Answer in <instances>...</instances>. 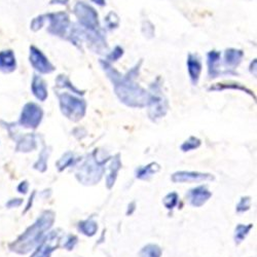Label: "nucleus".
Here are the masks:
<instances>
[{
  "label": "nucleus",
  "mask_w": 257,
  "mask_h": 257,
  "mask_svg": "<svg viewBox=\"0 0 257 257\" xmlns=\"http://www.w3.org/2000/svg\"><path fill=\"white\" fill-rule=\"evenodd\" d=\"M72 163H73V155L68 153V154L64 156L62 159H60V161L57 163V167L60 171H62L65 168H67L68 166H70Z\"/></svg>",
  "instance_id": "5701e85b"
},
{
  "label": "nucleus",
  "mask_w": 257,
  "mask_h": 257,
  "mask_svg": "<svg viewBox=\"0 0 257 257\" xmlns=\"http://www.w3.org/2000/svg\"><path fill=\"white\" fill-rule=\"evenodd\" d=\"M68 0H52V4H61V5H64V4H67Z\"/></svg>",
  "instance_id": "cd10ccee"
},
{
  "label": "nucleus",
  "mask_w": 257,
  "mask_h": 257,
  "mask_svg": "<svg viewBox=\"0 0 257 257\" xmlns=\"http://www.w3.org/2000/svg\"><path fill=\"white\" fill-rule=\"evenodd\" d=\"M252 228V224L245 225V224H239L237 227H235L234 230V241L237 244H240L244 241V239L247 237V234L249 233L250 229Z\"/></svg>",
  "instance_id": "a211bd4d"
},
{
  "label": "nucleus",
  "mask_w": 257,
  "mask_h": 257,
  "mask_svg": "<svg viewBox=\"0 0 257 257\" xmlns=\"http://www.w3.org/2000/svg\"><path fill=\"white\" fill-rule=\"evenodd\" d=\"M60 99V104H61V108L63 113L69 116L70 118L74 117L76 114L78 118L82 116L84 113V108L85 105L82 102V100H78L73 98L71 95L68 94H63L59 96Z\"/></svg>",
  "instance_id": "20e7f679"
},
{
  "label": "nucleus",
  "mask_w": 257,
  "mask_h": 257,
  "mask_svg": "<svg viewBox=\"0 0 257 257\" xmlns=\"http://www.w3.org/2000/svg\"><path fill=\"white\" fill-rule=\"evenodd\" d=\"M78 228L83 234L88 235V237H93L98 230V225H97V222L94 221L93 219H87L79 222Z\"/></svg>",
  "instance_id": "2eb2a0df"
},
{
  "label": "nucleus",
  "mask_w": 257,
  "mask_h": 257,
  "mask_svg": "<svg viewBox=\"0 0 257 257\" xmlns=\"http://www.w3.org/2000/svg\"><path fill=\"white\" fill-rule=\"evenodd\" d=\"M35 148H36V139H35V136L31 134L21 137L16 147L17 152H22V153L32 152Z\"/></svg>",
  "instance_id": "ddd939ff"
},
{
  "label": "nucleus",
  "mask_w": 257,
  "mask_h": 257,
  "mask_svg": "<svg viewBox=\"0 0 257 257\" xmlns=\"http://www.w3.org/2000/svg\"><path fill=\"white\" fill-rule=\"evenodd\" d=\"M120 168V161L119 159H114L111 163V166L109 168V173L106 177V182H107V187L111 188L115 182L116 176H117V172Z\"/></svg>",
  "instance_id": "dca6fc26"
},
{
  "label": "nucleus",
  "mask_w": 257,
  "mask_h": 257,
  "mask_svg": "<svg viewBox=\"0 0 257 257\" xmlns=\"http://www.w3.org/2000/svg\"><path fill=\"white\" fill-rule=\"evenodd\" d=\"M61 241V232L54 230L41 241L31 257H51L53 251L59 247Z\"/></svg>",
  "instance_id": "39448f33"
},
{
  "label": "nucleus",
  "mask_w": 257,
  "mask_h": 257,
  "mask_svg": "<svg viewBox=\"0 0 257 257\" xmlns=\"http://www.w3.org/2000/svg\"><path fill=\"white\" fill-rule=\"evenodd\" d=\"M200 144H201V141L198 138L190 137L187 141H185L182 144L181 149L183 152H189V151H192V149L198 148L200 146Z\"/></svg>",
  "instance_id": "412c9836"
},
{
  "label": "nucleus",
  "mask_w": 257,
  "mask_h": 257,
  "mask_svg": "<svg viewBox=\"0 0 257 257\" xmlns=\"http://www.w3.org/2000/svg\"><path fill=\"white\" fill-rule=\"evenodd\" d=\"M160 171V166L156 163H152L145 167H140L136 170V177L141 180H147L154 176Z\"/></svg>",
  "instance_id": "4468645a"
},
{
  "label": "nucleus",
  "mask_w": 257,
  "mask_h": 257,
  "mask_svg": "<svg viewBox=\"0 0 257 257\" xmlns=\"http://www.w3.org/2000/svg\"><path fill=\"white\" fill-rule=\"evenodd\" d=\"M77 243V238L75 235H69L68 239L66 240V243L64 244V247H65L67 250H72Z\"/></svg>",
  "instance_id": "393cba45"
},
{
  "label": "nucleus",
  "mask_w": 257,
  "mask_h": 257,
  "mask_svg": "<svg viewBox=\"0 0 257 257\" xmlns=\"http://www.w3.org/2000/svg\"><path fill=\"white\" fill-rule=\"evenodd\" d=\"M28 188H29V184L27 181L21 182L20 185L18 186V190H19V192H21V194H26V192L28 191Z\"/></svg>",
  "instance_id": "a878e982"
},
{
  "label": "nucleus",
  "mask_w": 257,
  "mask_h": 257,
  "mask_svg": "<svg viewBox=\"0 0 257 257\" xmlns=\"http://www.w3.org/2000/svg\"><path fill=\"white\" fill-rule=\"evenodd\" d=\"M164 206L168 209V210H172L174 209L177 204H178V195L176 192H171V194H168L164 200H163Z\"/></svg>",
  "instance_id": "aec40b11"
},
{
  "label": "nucleus",
  "mask_w": 257,
  "mask_h": 257,
  "mask_svg": "<svg viewBox=\"0 0 257 257\" xmlns=\"http://www.w3.org/2000/svg\"><path fill=\"white\" fill-rule=\"evenodd\" d=\"M188 73L192 83H197L200 77V73L202 70V64L197 55H189L187 60Z\"/></svg>",
  "instance_id": "9b49d317"
},
{
  "label": "nucleus",
  "mask_w": 257,
  "mask_h": 257,
  "mask_svg": "<svg viewBox=\"0 0 257 257\" xmlns=\"http://www.w3.org/2000/svg\"><path fill=\"white\" fill-rule=\"evenodd\" d=\"M75 13L78 16L81 23L90 28H95L98 25V15L90 7L79 4L75 8Z\"/></svg>",
  "instance_id": "0eeeda50"
},
{
  "label": "nucleus",
  "mask_w": 257,
  "mask_h": 257,
  "mask_svg": "<svg viewBox=\"0 0 257 257\" xmlns=\"http://www.w3.org/2000/svg\"><path fill=\"white\" fill-rule=\"evenodd\" d=\"M31 90L33 95L40 101H45L48 98V89L47 84L41 77L38 75H34L32 84H31Z\"/></svg>",
  "instance_id": "f8f14e48"
},
{
  "label": "nucleus",
  "mask_w": 257,
  "mask_h": 257,
  "mask_svg": "<svg viewBox=\"0 0 257 257\" xmlns=\"http://www.w3.org/2000/svg\"><path fill=\"white\" fill-rule=\"evenodd\" d=\"M214 177L211 174H204L199 172H177L172 176V181L176 183H189V182H203L208 180H213Z\"/></svg>",
  "instance_id": "6e6552de"
},
{
  "label": "nucleus",
  "mask_w": 257,
  "mask_h": 257,
  "mask_svg": "<svg viewBox=\"0 0 257 257\" xmlns=\"http://www.w3.org/2000/svg\"><path fill=\"white\" fill-rule=\"evenodd\" d=\"M140 257H161L162 249L155 244H149L143 247L139 253Z\"/></svg>",
  "instance_id": "f3484780"
},
{
  "label": "nucleus",
  "mask_w": 257,
  "mask_h": 257,
  "mask_svg": "<svg viewBox=\"0 0 257 257\" xmlns=\"http://www.w3.org/2000/svg\"><path fill=\"white\" fill-rule=\"evenodd\" d=\"M42 110L35 103H27L21 113L19 123L28 128H35L39 125L42 118Z\"/></svg>",
  "instance_id": "7ed1b4c3"
},
{
  "label": "nucleus",
  "mask_w": 257,
  "mask_h": 257,
  "mask_svg": "<svg viewBox=\"0 0 257 257\" xmlns=\"http://www.w3.org/2000/svg\"><path fill=\"white\" fill-rule=\"evenodd\" d=\"M17 61L13 51L0 52V71L4 73H11L16 70Z\"/></svg>",
  "instance_id": "9d476101"
},
{
  "label": "nucleus",
  "mask_w": 257,
  "mask_h": 257,
  "mask_svg": "<svg viewBox=\"0 0 257 257\" xmlns=\"http://www.w3.org/2000/svg\"><path fill=\"white\" fill-rule=\"evenodd\" d=\"M30 63L33 68L40 73H51L54 71V66L49 59L35 47L30 48Z\"/></svg>",
  "instance_id": "423d86ee"
},
{
  "label": "nucleus",
  "mask_w": 257,
  "mask_h": 257,
  "mask_svg": "<svg viewBox=\"0 0 257 257\" xmlns=\"http://www.w3.org/2000/svg\"><path fill=\"white\" fill-rule=\"evenodd\" d=\"M21 204H22V200H21V199H14V200H11L7 204V206L9 208H14V207H19Z\"/></svg>",
  "instance_id": "bb28decb"
},
{
  "label": "nucleus",
  "mask_w": 257,
  "mask_h": 257,
  "mask_svg": "<svg viewBox=\"0 0 257 257\" xmlns=\"http://www.w3.org/2000/svg\"><path fill=\"white\" fill-rule=\"evenodd\" d=\"M243 57V53L241 51H234V50H229L225 54V60L226 64L230 66H237L240 63L241 59Z\"/></svg>",
  "instance_id": "6ab92c4d"
},
{
  "label": "nucleus",
  "mask_w": 257,
  "mask_h": 257,
  "mask_svg": "<svg viewBox=\"0 0 257 257\" xmlns=\"http://www.w3.org/2000/svg\"><path fill=\"white\" fill-rule=\"evenodd\" d=\"M103 174V167L97 160H88L85 162L77 173V178L83 184L97 183Z\"/></svg>",
  "instance_id": "f03ea898"
},
{
  "label": "nucleus",
  "mask_w": 257,
  "mask_h": 257,
  "mask_svg": "<svg viewBox=\"0 0 257 257\" xmlns=\"http://www.w3.org/2000/svg\"><path fill=\"white\" fill-rule=\"evenodd\" d=\"M186 197L191 206L201 207L212 197V194L211 191L207 189L206 186H198L196 188L190 189Z\"/></svg>",
  "instance_id": "1a4fd4ad"
},
{
  "label": "nucleus",
  "mask_w": 257,
  "mask_h": 257,
  "mask_svg": "<svg viewBox=\"0 0 257 257\" xmlns=\"http://www.w3.org/2000/svg\"><path fill=\"white\" fill-rule=\"evenodd\" d=\"M56 215L51 210L41 213L38 219L25 232L10 245V249L18 254H27L44 240L46 232L53 226Z\"/></svg>",
  "instance_id": "f257e3e1"
},
{
  "label": "nucleus",
  "mask_w": 257,
  "mask_h": 257,
  "mask_svg": "<svg viewBox=\"0 0 257 257\" xmlns=\"http://www.w3.org/2000/svg\"><path fill=\"white\" fill-rule=\"evenodd\" d=\"M47 162H48V154L46 153V149H44V152H42L39 156V160L34 165V168L40 171V172H45L47 170Z\"/></svg>",
  "instance_id": "4be33fe9"
},
{
  "label": "nucleus",
  "mask_w": 257,
  "mask_h": 257,
  "mask_svg": "<svg viewBox=\"0 0 257 257\" xmlns=\"http://www.w3.org/2000/svg\"><path fill=\"white\" fill-rule=\"evenodd\" d=\"M250 205H251V200L249 197H243L239 204L237 205V212L242 213L245 211H248L250 209Z\"/></svg>",
  "instance_id": "b1692460"
}]
</instances>
